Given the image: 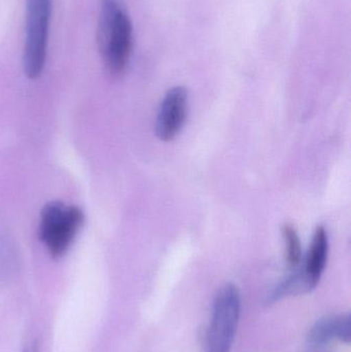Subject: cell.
I'll list each match as a JSON object with an SVG mask.
<instances>
[{
	"instance_id": "7a4b0ae2",
	"label": "cell",
	"mask_w": 351,
	"mask_h": 352,
	"mask_svg": "<svg viewBox=\"0 0 351 352\" xmlns=\"http://www.w3.org/2000/svg\"><path fill=\"white\" fill-rule=\"evenodd\" d=\"M51 18L52 0H26L23 68L30 80L45 68Z\"/></svg>"
},
{
	"instance_id": "8992f818",
	"label": "cell",
	"mask_w": 351,
	"mask_h": 352,
	"mask_svg": "<svg viewBox=\"0 0 351 352\" xmlns=\"http://www.w3.org/2000/svg\"><path fill=\"white\" fill-rule=\"evenodd\" d=\"M329 254V238L323 226H319L313 234V242L302 268L296 270L306 289L307 293L313 291L319 285L321 275L327 265Z\"/></svg>"
},
{
	"instance_id": "3957f363",
	"label": "cell",
	"mask_w": 351,
	"mask_h": 352,
	"mask_svg": "<svg viewBox=\"0 0 351 352\" xmlns=\"http://www.w3.org/2000/svg\"><path fill=\"white\" fill-rule=\"evenodd\" d=\"M84 215L76 206L47 203L41 210L38 236L54 258L63 256L84 225Z\"/></svg>"
},
{
	"instance_id": "52a82bcc",
	"label": "cell",
	"mask_w": 351,
	"mask_h": 352,
	"mask_svg": "<svg viewBox=\"0 0 351 352\" xmlns=\"http://www.w3.org/2000/svg\"><path fill=\"white\" fill-rule=\"evenodd\" d=\"M350 314L326 316L309 331L307 345L311 349H321L335 340L350 343Z\"/></svg>"
},
{
	"instance_id": "6da1fadb",
	"label": "cell",
	"mask_w": 351,
	"mask_h": 352,
	"mask_svg": "<svg viewBox=\"0 0 351 352\" xmlns=\"http://www.w3.org/2000/svg\"><path fill=\"white\" fill-rule=\"evenodd\" d=\"M97 43L107 72L122 76L133 51V26L123 0H101Z\"/></svg>"
},
{
	"instance_id": "277c9868",
	"label": "cell",
	"mask_w": 351,
	"mask_h": 352,
	"mask_svg": "<svg viewBox=\"0 0 351 352\" xmlns=\"http://www.w3.org/2000/svg\"><path fill=\"white\" fill-rule=\"evenodd\" d=\"M241 297L236 285H228L218 291L212 308L206 352H230L238 328Z\"/></svg>"
},
{
	"instance_id": "ba28073f",
	"label": "cell",
	"mask_w": 351,
	"mask_h": 352,
	"mask_svg": "<svg viewBox=\"0 0 351 352\" xmlns=\"http://www.w3.org/2000/svg\"><path fill=\"white\" fill-rule=\"evenodd\" d=\"M282 237L286 242V263L290 268H297L302 261V248L298 232L292 225L286 223L282 227Z\"/></svg>"
},
{
	"instance_id": "9c48e42d",
	"label": "cell",
	"mask_w": 351,
	"mask_h": 352,
	"mask_svg": "<svg viewBox=\"0 0 351 352\" xmlns=\"http://www.w3.org/2000/svg\"><path fill=\"white\" fill-rule=\"evenodd\" d=\"M25 352H38V351H37L36 345L33 344L31 345L30 347H28Z\"/></svg>"
},
{
	"instance_id": "5b68a950",
	"label": "cell",
	"mask_w": 351,
	"mask_h": 352,
	"mask_svg": "<svg viewBox=\"0 0 351 352\" xmlns=\"http://www.w3.org/2000/svg\"><path fill=\"white\" fill-rule=\"evenodd\" d=\"M189 94L185 87L170 89L165 95L156 121L159 140L168 142L174 140L185 125L188 115Z\"/></svg>"
}]
</instances>
